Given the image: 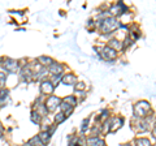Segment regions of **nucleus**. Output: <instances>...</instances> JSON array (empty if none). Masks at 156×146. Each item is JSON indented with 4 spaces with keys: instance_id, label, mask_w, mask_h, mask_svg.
<instances>
[{
    "instance_id": "obj_1",
    "label": "nucleus",
    "mask_w": 156,
    "mask_h": 146,
    "mask_svg": "<svg viewBox=\"0 0 156 146\" xmlns=\"http://www.w3.org/2000/svg\"><path fill=\"white\" fill-rule=\"evenodd\" d=\"M99 26H100V30L103 33H112V31H115L116 29L120 27V22L116 17L109 16V17L104 18L103 21H100Z\"/></svg>"
},
{
    "instance_id": "obj_2",
    "label": "nucleus",
    "mask_w": 156,
    "mask_h": 146,
    "mask_svg": "<svg viewBox=\"0 0 156 146\" xmlns=\"http://www.w3.org/2000/svg\"><path fill=\"white\" fill-rule=\"evenodd\" d=\"M150 111H151V104L147 100H140L134 106V116L135 118L143 119L150 114Z\"/></svg>"
},
{
    "instance_id": "obj_3",
    "label": "nucleus",
    "mask_w": 156,
    "mask_h": 146,
    "mask_svg": "<svg viewBox=\"0 0 156 146\" xmlns=\"http://www.w3.org/2000/svg\"><path fill=\"white\" fill-rule=\"evenodd\" d=\"M2 69H4L8 73H17L20 69V61L11 59V57H3V64H2Z\"/></svg>"
},
{
    "instance_id": "obj_4",
    "label": "nucleus",
    "mask_w": 156,
    "mask_h": 146,
    "mask_svg": "<svg viewBox=\"0 0 156 146\" xmlns=\"http://www.w3.org/2000/svg\"><path fill=\"white\" fill-rule=\"evenodd\" d=\"M60 103H61V98H58V97H56V95H50L44 100V103L43 104H44L47 112H53V111L60 106Z\"/></svg>"
},
{
    "instance_id": "obj_5",
    "label": "nucleus",
    "mask_w": 156,
    "mask_h": 146,
    "mask_svg": "<svg viewBox=\"0 0 156 146\" xmlns=\"http://www.w3.org/2000/svg\"><path fill=\"white\" fill-rule=\"evenodd\" d=\"M124 124V119L122 118H117V116H113V118L108 119V132L113 133L116 130H119Z\"/></svg>"
},
{
    "instance_id": "obj_6",
    "label": "nucleus",
    "mask_w": 156,
    "mask_h": 146,
    "mask_svg": "<svg viewBox=\"0 0 156 146\" xmlns=\"http://www.w3.org/2000/svg\"><path fill=\"white\" fill-rule=\"evenodd\" d=\"M99 57H101V59H104L107 61H112L117 57V51H115L113 48H111L108 46H105L101 48V55Z\"/></svg>"
},
{
    "instance_id": "obj_7",
    "label": "nucleus",
    "mask_w": 156,
    "mask_h": 146,
    "mask_svg": "<svg viewBox=\"0 0 156 146\" xmlns=\"http://www.w3.org/2000/svg\"><path fill=\"white\" fill-rule=\"evenodd\" d=\"M53 90H55V87H53L52 82L50 80H43L42 84H41V93L42 95H51L53 93Z\"/></svg>"
},
{
    "instance_id": "obj_8",
    "label": "nucleus",
    "mask_w": 156,
    "mask_h": 146,
    "mask_svg": "<svg viewBox=\"0 0 156 146\" xmlns=\"http://www.w3.org/2000/svg\"><path fill=\"white\" fill-rule=\"evenodd\" d=\"M58 107H60L61 112L64 114V116H65L66 119L69 118V116L73 114V111H74V107H72V106H69L68 103H65V102L62 100V99H61V103H60V106H58Z\"/></svg>"
},
{
    "instance_id": "obj_9",
    "label": "nucleus",
    "mask_w": 156,
    "mask_h": 146,
    "mask_svg": "<svg viewBox=\"0 0 156 146\" xmlns=\"http://www.w3.org/2000/svg\"><path fill=\"white\" fill-rule=\"evenodd\" d=\"M48 71H50L52 75H62V72H64V65L60 64V63L53 61L52 64L48 67Z\"/></svg>"
},
{
    "instance_id": "obj_10",
    "label": "nucleus",
    "mask_w": 156,
    "mask_h": 146,
    "mask_svg": "<svg viewBox=\"0 0 156 146\" xmlns=\"http://www.w3.org/2000/svg\"><path fill=\"white\" fill-rule=\"evenodd\" d=\"M62 84L64 85H70V86H74L77 84V77L72 73H68V75H62Z\"/></svg>"
},
{
    "instance_id": "obj_11",
    "label": "nucleus",
    "mask_w": 156,
    "mask_h": 146,
    "mask_svg": "<svg viewBox=\"0 0 156 146\" xmlns=\"http://www.w3.org/2000/svg\"><path fill=\"white\" fill-rule=\"evenodd\" d=\"M87 146H107L105 141L99 137H89L86 140Z\"/></svg>"
},
{
    "instance_id": "obj_12",
    "label": "nucleus",
    "mask_w": 156,
    "mask_h": 146,
    "mask_svg": "<svg viewBox=\"0 0 156 146\" xmlns=\"http://www.w3.org/2000/svg\"><path fill=\"white\" fill-rule=\"evenodd\" d=\"M9 100V90L2 89L0 90V107L5 106V103Z\"/></svg>"
},
{
    "instance_id": "obj_13",
    "label": "nucleus",
    "mask_w": 156,
    "mask_h": 146,
    "mask_svg": "<svg viewBox=\"0 0 156 146\" xmlns=\"http://www.w3.org/2000/svg\"><path fill=\"white\" fill-rule=\"evenodd\" d=\"M38 137H39V140H41L42 145H47L51 141V134L48 132H46V130H42V132L38 134Z\"/></svg>"
},
{
    "instance_id": "obj_14",
    "label": "nucleus",
    "mask_w": 156,
    "mask_h": 146,
    "mask_svg": "<svg viewBox=\"0 0 156 146\" xmlns=\"http://www.w3.org/2000/svg\"><path fill=\"white\" fill-rule=\"evenodd\" d=\"M38 61L41 63V65L42 67H50L52 63H53V59L52 57H50V56H39L38 57Z\"/></svg>"
},
{
    "instance_id": "obj_15",
    "label": "nucleus",
    "mask_w": 156,
    "mask_h": 146,
    "mask_svg": "<svg viewBox=\"0 0 156 146\" xmlns=\"http://www.w3.org/2000/svg\"><path fill=\"white\" fill-rule=\"evenodd\" d=\"M108 43H109L108 47L113 48L115 51H120V50H122V48H124L122 42H120V41H117V39H111Z\"/></svg>"
},
{
    "instance_id": "obj_16",
    "label": "nucleus",
    "mask_w": 156,
    "mask_h": 146,
    "mask_svg": "<svg viewBox=\"0 0 156 146\" xmlns=\"http://www.w3.org/2000/svg\"><path fill=\"white\" fill-rule=\"evenodd\" d=\"M42 119H43V118H42V116L37 112L35 110H33V111H31V121H33V123H35V124H41Z\"/></svg>"
},
{
    "instance_id": "obj_17",
    "label": "nucleus",
    "mask_w": 156,
    "mask_h": 146,
    "mask_svg": "<svg viewBox=\"0 0 156 146\" xmlns=\"http://www.w3.org/2000/svg\"><path fill=\"white\" fill-rule=\"evenodd\" d=\"M135 146H151V142L148 138H136Z\"/></svg>"
},
{
    "instance_id": "obj_18",
    "label": "nucleus",
    "mask_w": 156,
    "mask_h": 146,
    "mask_svg": "<svg viewBox=\"0 0 156 146\" xmlns=\"http://www.w3.org/2000/svg\"><path fill=\"white\" fill-rule=\"evenodd\" d=\"M65 102V103H68L69 106H72V107H76V104H77V98L74 95H70V97H66V98H64L62 99Z\"/></svg>"
},
{
    "instance_id": "obj_19",
    "label": "nucleus",
    "mask_w": 156,
    "mask_h": 146,
    "mask_svg": "<svg viewBox=\"0 0 156 146\" xmlns=\"http://www.w3.org/2000/svg\"><path fill=\"white\" fill-rule=\"evenodd\" d=\"M65 120H66V118L64 116V114H62L61 111L55 115V123H56V125H57V124H61L62 121H65Z\"/></svg>"
},
{
    "instance_id": "obj_20",
    "label": "nucleus",
    "mask_w": 156,
    "mask_h": 146,
    "mask_svg": "<svg viewBox=\"0 0 156 146\" xmlns=\"http://www.w3.org/2000/svg\"><path fill=\"white\" fill-rule=\"evenodd\" d=\"M61 78H62V75H53V77H52V80H50L51 82H52V85H53V87H56L57 85H58V82L61 81Z\"/></svg>"
},
{
    "instance_id": "obj_21",
    "label": "nucleus",
    "mask_w": 156,
    "mask_h": 146,
    "mask_svg": "<svg viewBox=\"0 0 156 146\" xmlns=\"http://www.w3.org/2000/svg\"><path fill=\"white\" fill-rule=\"evenodd\" d=\"M29 144H30L31 146H42V142H41V140H39L38 136H35V137H33L30 141H29Z\"/></svg>"
},
{
    "instance_id": "obj_22",
    "label": "nucleus",
    "mask_w": 156,
    "mask_h": 146,
    "mask_svg": "<svg viewBox=\"0 0 156 146\" xmlns=\"http://www.w3.org/2000/svg\"><path fill=\"white\" fill-rule=\"evenodd\" d=\"M89 124H90V118H86L83 121H82V125H81V130H82V132H86L87 128H89Z\"/></svg>"
},
{
    "instance_id": "obj_23",
    "label": "nucleus",
    "mask_w": 156,
    "mask_h": 146,
    "mask_svg": "<svg viewBox=\"0 0 156 146\" xmlns=\"http://www.w3.org/2000/svg\"><path fill=\"white\" fill-rule=\"evenodd\" d=\"M7 81V75L4 72H0V89H3Z\"/></svg>"
},
{
    "instance_id": "obj_24",
    "label": "nucleus",
    "mask_w": 156,
    "mask_h": 146,
    "mask_svg": "<svg viewBox=\"0 0 156 146\" xmlns=\"http://www.w3.org/2000/svg\"><path fill=\"white\" fill-rule=\"evenodd\" d=\"M74 86H76V90H80V91L86 90V85L83 84V82H78V84H76Z\"/></svg>"
},
{
    "instance_id": "obj_25",
    "label": "nucleus",
    "mask_w": 156,
    "mask_h": 146,
    "mask_svg": "<svg viewBox=\"0 0 156 146\" xmlns=\"http://www.w3.org/2000/svg\"><path fill=\"white\" fill-rule=\"evenodd\" d=\"M131 42H133V39H130V37H128V38H126V39H125V42H124V47H128L129 45H131Z\"/></svg>"
},
{
    "instance_id": "obj_26",
    "label": "nucleus",
    "mask_w": 156,
    "mask_h": 146,
    "mask_svg": "<svg viewBox=\"0 0 156 146\" xmlns=\"http://www.w3.org/2000/svg\"><path fill=\"white\" fill-rule=\"evenodd\" d=\"M22 146H31V145H30V144H29V142H27V144H25V145H22Z\"/></svg>"
},
{
    "instance_id": "obj_27",
    "label": "nucleus",
    "mask_w": 156,
    "mask_h": 146,
    "mask_svg": "<svg viewBox=\"0 0 156 146\" xmlns=\"http://www.w3.org/2000/svg\"><path fill=\"white\" fill-rule=\"evenodd\" d=\"M122 146H131L130 144H125V145H122Z\"/></svg>"
}]
</instances>
